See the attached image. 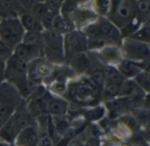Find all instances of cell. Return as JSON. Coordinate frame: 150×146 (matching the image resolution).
<instances>
[{"label": "cell", "instance_id": "29", "mask_svg": "<svg viewBox=\"0 0 150 146\" xmlns=\"http://www.w3.org/2000/svg\"><path fill=\"white\" fill-rule=\"evenodd\" d=\"M29 11L40 20L49 11V10L47 9L44 2H38L33 5V7L30 9Z\"/></svg>", "mask_w": 150, "mask_h": 146}, {"label": "cell", "instance_id": "26", "mask_svg": "<svg viewBox=\"0 0 150 146\" xmlns=\"http://www.w3.org/2000/svg\"><path fill=\"white\" fill-rule=\"evenodd\" d=\"M78 6L79 4L76 0H63L61 9L59 11V14L66 18L70 19L72 14L74 13V11Z\"/></svg>", "mask_w": 150, "mask_h": 146}, {"label": "cell", "instance_id": "11", "mask_svg": "<svg viewBox=\"0 0 150 146\" xmlns=\"http://www.w3.org/2000/svg\"><path fill=\"white\" fill-rule=\"evenodd\" d=\"M45 102L47 114L52 117H63L68 113L69 102L64 98L54 96L48 91L45 92Z\"/></svg>", "mask_w": 150, "mask_h": 146}, {"label": "cell", "instance_id": "15", "mask_svg": "<svg viewBox=\"0 0 150 146\" xmlns=\"http://www.w3.org/2000/svg\"><path fill=\"white\" fill-rule=\"evenodd\" d=\"M12 54L27 62H31L36 59L44 57L42 46L27 45L22 42L13 49Z\"/></svg>", "mask_w": 150, "mask_h": 146}, {"label": "cell", "instance_id": "16", "mask_svg": "<svg viewBox=\"0 0 150 146\" xmlns=\"http://www.w3.org/2000/svg\"><path fill=\"white\" fill-rule=\"evenodd\" d=\"M98 59L100 62L107 66H117L124 58L120 46H106L98 51Z\"/></svg>", "mask_w": 150, "mask_h": 146}, {"label": "cell", "instance_id": "37", "mask_svg": "<svg viewBox=\"0 0 150 146\" xmlns=\"http://www.w3.org/2000/svg\"><path fill=\"white\" fill-rule=\"evenodd\" d=\"M11 146H14V145H11Z\"/></svg>", "mask_w": 150, "mask_h": 146}, {"label": "cell", "instance_id": "2", "mask_svg": "<svg viewBox=\"0 0 150 146\" xmlns=\"http://www.w3.org/2000/svg\"><path fill=\"white\" fill-rule=\"evenodd\" d=\"M33 121L25 101L0 128V142L13 145L18 133L24 128L33 124Z\"/></svg>", "mask_w": 150, "mask_h": 146}, {"label": "cell", "instance_id": "25", "mask_svg": "<svg viewBox=\"0 0 150 146\" xmlns=\"http://www.w3.org/2000/svg\"><path fill=\"white\" fill-rule=\"evenodd\" d=\"M135 84L147 94L149 93L150 90V75L149 70H143L138 74L134 79H132Z\"/></svg>", "mask_w": 150, "mask_h": 146}, {"label": "cell", "instance_id": "36", "mask_svg": "<svg viewBox=\"0 0 150 146\" xmlns=\"http://www.w3.org/2000/svg\"><path fill=\"white\" fill-rule=\"evenodd\" d=\"M2 18V14H1V10H0V18Z\"/></svg>", "mask_w": 150, "mask_h": 146}, {"label": "cell", "instance_id": "7", "mask_svg": "<svg viewBox=\"0 0 150 146\" xmlns=\"http://www.w3.org/2000/svg\"><path fill=\"white\" fill-rule=\"evenodd\" d=\"M120 48L124 59L135 62L149 61V44L140 42L130 38H124Z\"/></svg>", "mask_w": 150, "mask_h": 146}, {"label": "cell", "instance_id": "8", "mask_svg": "<svg viewBox=\"0 0 150 146\" xmlns=\"http://www.w3.org/2000/svg\"><path fill=\"white\" fill-rule=\"evenodd\" d=\"M63 52L66 62L76 54L88 52L86 36L77 29L63 35Z\"/></svg>", "mask_w": 150, "mask_h": 146}, {"label": "cell", "instance_id": "35", "mask_svg": "<svg viewBox=\"0 0 150 146\" xmlns=\"http://www.w3.org/2000/svg\"><path fill=\"white\" fill-rule=\"evenodd\" d=\"M12 145H8V144H5V143H3V142H0V146H11Z\"/></svg>", "mask_w": 150, "mask_h": 146}, {"label": "cell", "instance_id": "13", "mask_svg": "<svg viewBox=\"0 0 150 146\" xmlns=\"http://www.w3.org/2000/svg\"><path fill=\"white\" fill-rule=\"evenodd\" d=\"M116 67L120 71V73L125 77V79H134L138 74H140L143 70H149V61L148 62H135L133 60H129L127 59H123Z\"/></svg>", "mask_w": 150, "mask_h": 146}, {"label": "cell", "instance_id": "1", "mask_svg": "<svg viewBox=\"0 0 150 146\" xmlns=\"http://www.w3.org/2000/svg\"><path fill=\"white\" fill-rule=\"evenodd\" d=\"M62 96L68 102L79 107L95 106L102 98L101 90L88 76L84 75L68 83Z\"/></svg>", "mask_w": 150, "mask_h": 146}, {"label": "cell", "instance_id": "23", "mask_svg": "<svg viewBox=\"0 0 150 146\" xmlns=\"http://www.w3.org/2000/svg\"><path fill=\"white\" fill-rule=\"evenodd\" d=\"M127 38H130L132 39H134V40H137V41H140V42L149 44L150 25L149 24V21L142 24L133 34H131Z\"/></svg>", "mask_w": 150, "mask_h": 146}, {"label": "cell", "instance_id": "21", "mask_svg": "<svg viewBox=\"0 0 150 146\" xmlns=\"http://www.w3.org/2000/svg\"><path fill=\"white\" fill-rule=\"evenodd\" d=\"M124 83V82H123ZM122 84L105 82L101 91V96L105 99H114L120 97Z\"/></svg>", "mask_w": 150, "mask_h": 146}, {"label": "cell", "instance_id": "3", "mask_svg": "<svg viewBox=\"0 0 150 146\" xmlns=\"http://www.w3.org/2000/svg\"><path fill=\"white\" fill-rule=\"evenodd\" d=\"M80 31L86 38L101 37L112 46H120L123 39L120 29L108 18L98 17L93 23L86 25Z\"/></svg>", "mask_w": 150, "mask_h": 146}, {"label": "cell", "instance_id": "9", "mask_svg": "<svg viewBox=\"0 0 150 146\" xmlns=\"http://www.w3.org/2000/svg\"><path fill=\"white\" fill-rule=\"evenodd\" d=\"M53 65L44 57L29 62L27 77L35 86H39L50 76L53 71Z\"/></svg>", "mask_w": 150, "mask_h": 146}, {"label": "cell", "instance_id": "34", "mask_svg": "<svg viewBox=\"0 0 150 146\" xmlns=\"http://www.w3.org/2000/svg\"><path fill=\"white\" fill-rule=\"evenodd\" d=\"M77 2H78V4L81 5V4H84L85 2H87L88 0H76Z\"/></svg>", "mask_w": 150, "mask_h": 146}, {"label": "cell", "instance_id": "22", "mask_svg": "<svg viewBox=\"0 0 150 146\" xmlns=\"http://www.w3.org/2000/svg\"><path fill=\"white\" fill-rule=\"evenodd\" d=\"M87 76L102 91V88L105 84V79L104 71H103V67H98V66L94 65L93 67L91 68V70L87 74Z\"/></svg>", "mask_w": 150, "mask_h": 146}, {"label": "cell", "instance_id": "18", "mask_svg": "<svg viewBox=\"0 0 150 146\" xmlns=\"http://www.w3.org/2000/svg\"><path fill=\"white\" fill-rule=\"evenodd\" d=\"M25 32H43L44 29L41 22L30 11H22L18 17Z\"/></svg>", "mask_w": 150, "mask_h": 146}, {"label": "cell", "instance_id": "6", "mask_svg": "<svg viewBox=\"0 0 150 146\" xmlns=\"http://www.w3.org/2000/svg\"><path fill=\"white\" fill-rule=\"evenodd\" d=\"M25 32L18 17L0 18V40L12 50L22 42Z\"/></svg>", "mask_w": 150, "mask_h": 146}, {"label": "cell", "instance_id": "19", "mask_svg": "<svg viewBox=\"0 0 150 146\" xmlns=\"http://www.w3.org/2000/svg\"><path fill=\"white\" fill-rule=\"evenodd\" d=\"M76 29V28L74 25V23L70 19L62 17L59 13L56 14L54 23H53V28H52L53 31H54L57 33L63 36Z\"/></svg>", "mask_w": 150, "mask_h": 146}, {"label": "cell", "instance_id": "28", "mask_svg": "<svg viewBox=\"0 0 150 146\" xmlns=\"http://www.w3.org/2000/svg\"><path fill=\"white\" fill-rule=\"evenodd\" d=\"M22 43L33 46H42V32H25L22 39Z\"/></svg>", "mask_w": 150, "mask_h": 146}, {"label": "cell", "instance_id": "14", "mask_svg": "<svg viewBox=\"0 0 150 146\" xmlns=\"http://www.w3.org/2000/svg\"><path fill=\"white\" fill-rule=\"evenodd\" d=\"M68 62L73 72L78 74H87L95 65L93 63V58L88 53V52L75 55Z\"/></svg>", "mask_w": 150, "mask_h": 146}, {"label": "cell", "instance_id": "10", "mask_svg": "<svg viewBox=\"0 0 150 146\" xmlns=\"http://www.w3.org/2000/svg\"><path fill=\"white\" fill-rule=\"evenodd\" d=\"M134 10L131 0H124L117 8L111 11L108 15V19L112 21L119 29L122 28L134 17Z\"/></svg>", "mask_w": 150, "mask_h": 146}, {"label": "cell", "instance_id": "20", "mask_svg": "<svg viewBox=\"0 0 150 146\" xmlns=\"http://www.w3.org/2000/svg\"><path fill=\"white\" fill-rule=\"evenodd\" d=\"M103 71L105 74V82L123 84V82L127 80L125 77L120 73L118 68L115 66H103Z\"/></svg>", "mask_w": 150, "mask_h": 146}, {"label": "cell", "instance_id": "30", "mask_svg": "<svg viewBox=\"0 0 150 146\" xmlns=\"http://www.w3.org/2000/svg\"><path fill=\"white\" fill-rule=\"evenodd\" d=\"M56 14H58V13H54V12H52V11H48L40 19V22H41V25L43 26L44 31H51L52 30V28H53V23H54V18H55Z\"/></svg>", "mask_w": 150, "mask_h": 146}, {"label": "cell", "instance_id": "31", "mask_svg": "<svg viewBox=\"0 0 150 146\" xmlns=\"http://www.w3.org/2000/svg\"><path fill=\"white\" fill-rule=\"evenodd\" d=\"M104 112H105V110H104L103 108L96 107L92 110H91L88 113H86V115L89 117V119H91V120H97V119H99L100 117H103Z\"/></svg>", "mask_w": 150, "mask_h": 146}, {"label": "cell", "instance_id": "27", "mask_svg": "<svg viewBox=\"0 0 150 146\" xmlns=\"http://www.w3.org/2000/svg\"><path fill=\"white\" fill-rule=\"evenodd\" d=\"M106 46H110V44L101 37H89L87 38V50L88 52H95L99 51Z\"/></svg>", "mask_w": 150, "mask_h": 146}, {"label": "cell", "instance_id": "32", "mask_svg": "<svg viewBox=\"0 0 150 146\" xmlns=\"http://www.w3.org/2000/svg\"><path fill=\"white\" fill-rule=\"evenodd\" d=\"M37 146H54V142L48 136V134L43 133V135H40L39 141Z\"/></svg>", "mask_w": 150, "mask_h": 146}, {"label": "cell", "instance_id": "24", "mask_svg": "<svg viewBox=\"0 0 150 146\" xmlns=\"http://www.w3.org/2000/svg\"><path fill=\"white\" fill-rule=\"evenodd\" d=\"M91 8L98 17L107 18L111 10V0H92Z\"/></svg>", "mask_w": 150, "mask_h": 146}, {"label": "cell", "instance_id": "12", "mask_svg": "<svg viewBox=\"0 0 150 146\" xmlns=\"http://www.w3.org/2000/svg\"><path fill=\"white\" fill-rule=\"evenodd\" d=\"M98 18V16L95 13L91 7L82 6L79 4L72 14L70 19L74 23L76 28L77 30H81L86 25L93 23Z\"/></svg>", "mask_w": 150, "mask_h": 146}, {"label": "cell", "instance_id": "33", "mask_svg": "<svg viewBox=\"0 0 150 146\" xmlns=\"http://www.w3.org/2000/svg\"><path fill=\"white\" fill-rule=\"evenodd\" d=\"M4 81V63L0 62V84H2Z\"/></svg>", "mask_w": 150, "mask_h": 146}, {"label": "cell", "instance_id": "17", "mask_svg": "<svg viewBox=\"0 0 150 146\" xmlns=\"http://www.w3.org/2000/svg\"><path fill=\"white\" fill-rule=\"evenodd\" d=\"M40 133L34 124L24 128L18 135L14 146H37Z\"/></svg>", "mask_w": 150, "mask_h": 146}, {"label": "cell", "instance_id": "4", "mask_svg": "<svg viewBox=\"0 0 150 146\" xmlns=\"http://www.w3.org/2000/svg\"><path fill=\"white\" fill-rule=\"evenodd\" d=\"M24 102L12 84L6 81L0 84V128Z\"/></svg>", "mask_w": 150, "mask_h": 146}, {"label": "cell", "instance_id": "5", "mask_svg": "<svg viewBox=\"0 0 150 146\" xmlns=\"http://www.w3.org/2000/svg\"><path fill=\"white\" fill-rule=\"evenodd\" d=\"M42 50L44 58L52 65L65 62L63 36L56 32L51 30L42 32Z\"/></svg>", "mask_w": 150, "mask_h": 146}]
</instances>
